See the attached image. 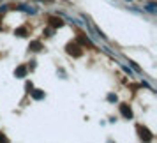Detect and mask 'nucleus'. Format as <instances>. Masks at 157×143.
I'll list each match as a JSON object with an SVG mask.
<instances>
[{"label": "nucleus", "mask_w": 157, "mask_h": 143, "mask_svg": "<svg viewBox=\"0 0 157 143\" xmlns=\"http://www.w3.org/2000/svg\"><path fill=\"white\" fill-rule=\"evenodd\" d=\"M67 53L72 55V57H81L83 55V51H81V48L78 44H67Z\"/></svg>", "instance_id": "nucleus-1"}, {"label": "nucleus", "mask_w": 157, "mask_h": 143, "mask_svg": "<svg viewBox=\"0 0 157 143\" xmlns=\"http://www.w3.org/2000/svg\"><path fill=\"white\" fill-rule=\"evenodd\" d=\"M138 133H139V136H141L143 140H147V141H150V140H152V134L148 133V129H145V127H141V125L138 127Z\"/></svg>", "instance_id": "nucleus-2"}, {"label": "nucleus", "mask_w": 157, "mask_h": 143, "mask_svg": "<svg viewBox=\"0 0 157 143\" xmlns=\"http://www.w3.org/2000/svg\"><path fill=\"white\" fill-rule=\"evenodd\" d=\"M120 113H122L125 118H132V111H131V108H129L127 104H122V106H120Z\"/></svg>", "instance_id": "nucleus-3"}, {"label": "nucleus", "mask_w": 157, "mask_h": 143, "mask_svg": "<svg viewBox=\"0 0 157 143\" xmlns=\"http://www.w3.org/2000/svg\"><path fill=\"white\" fill-rule=\"evenodd\" d=\"M28 50L30 51H41V50H42V44H41L39 41H34V42H30Z\"/></svg>", "instance_id": "nucleus-4"}, {"label": "nucleus", "mask_w": 157, "mask_h": 143, "mask_svg": "<svg viewBox=\"0 0 157 143\" xmlns=\"http://www.w3.org/2000/svg\"><path fill=\"white\" fill-rule=\"evenodd\" d=\"M25 74H27V67H25V65H20V67L16 69V76H18V78H23Z\"/></svg>", "instance_id": "nucleus-5"}, {"label": "nucleus", "mask_w": 157, "mask_h": 143, "mask_svg": "<svg viewBox=\"0 0 157 143\" xmlns=\"http://www.w3.org/2000/svg\"><path fill=\"white\" fill-rule=\"evenodd\" d=\"M51 25H53V27H62V20H58V18H51Z\"/></svg>", "instance_id": "nucleus-6"}, {"label": "nucleus", "mask_w": 157, "mask_h": 143, "mask_svg": "<svg viewBox=\"0 0 157 143\" xmlns=\"http://www.w3.org/2000/svg\"><path fill=\"white\" fill-rule=\"evenodd\" d=\"M14 34H16V35H20V37H25V35H27V28H18Z\"/></svg>", "instance_id": "nucleus-7"}, {"label": "nucleus", "mask_w": 157, "mask_h": 143, "mask_svg": "<svg viewBox=\"0 0 157 143\" xmlns=\"http://www.w3.org/2000/svg\"><path fill=\"white\" fill-rule=\"evenodd\" d=\"M78 41L81 42V44H87V46H90V48H92V42H90L87 37H78Z\"/></svg>", "instance_id": "nucleus-8"}, {"label": "nucleus", "mask_w": 157, "mask_h": 143, "mask_svg": "<svg viewBox=\"0 0 157 143\" xmlns=\"http://www.w3.org/2000/svg\"><path fill=\"white\" fill-rule=\"evenodd\" d=\"M32 95H34L35 99H42V97H44V92H42V90H35V92L32 94Z\"/></svg>", "instance_id": "nucleus-9"}, {"label": "nucleus", "mask_w": 157, "mask_h": 143, "mask_svg": "<svg viewBox=\"0 0 157 143\" xmlns=\"http://www.w3.org/2000/svg\"><path fill=\"white\" fill-rule=\"evenodd\" d=\"M0 141H5V136H0Z\"/></svg>", "instance_id": "nucleus-10"}]
</instances>
